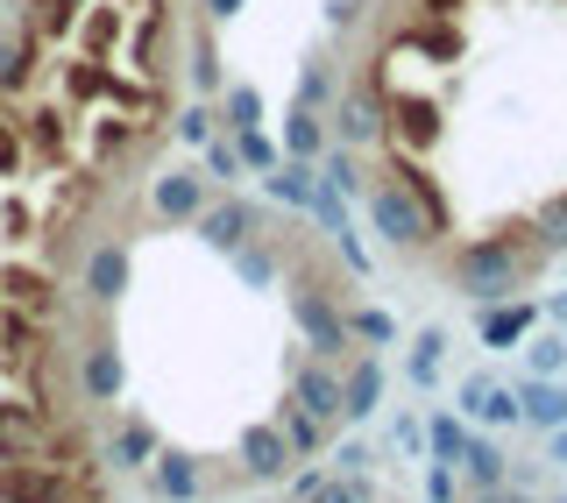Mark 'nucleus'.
I'll return each instance as SVG.
<instances>
[{
    "instance_id": "obj_50",
    "label": "nucleus",
    "mask_w": 567,
    "mask_h": 503,
    "mask_svg": "<svg viewBox=\"0 0 567 503\" xmlns=\"http://www.w3.org/2000/svg\"><path fill=\"white\" fill-rule=\"evenodd\" d=\"M22 171V135H14V121H0V177Z\"/></svg>"
},
{
    "instance_id": "obj_30",
    "label": "nucleus",
    "mask_w": 567,
    "mask_h": 503,
    "mask_svg": "<svg viewBox=\"0 0 567 503\" xmlns=\"http://www.w3.org/2000/svg\"><path fill=\"white\" fill-rule=\"evenodd\" d=\"M319 164H327V185L333 192H341V199L354 206V199H362V192L369 185H377V177H369V164H362V150H348V142H333V150L327 156H319Z\"/></svg>"
},
{
    "instance_id": "obj_11",
    "label": "nucleus",
    "mask_w": 567,
    "mask_h": 503,
    "mask_svg": "<svg viewBox=\"0 0 567 503\" xmlns=\"http://www.w3.org/2000/svg\"><path fill=\"white\" fill-rule=\"evenodd\" d=\"M454 411H461L468 425H525V419H518V390L496 383V376H461Z\"/></svg>"
},
{
    "instance_id": "obj_5",
    "label": "nucleus",
    "mask_w": 567,
    "mask_h": 503,
    "mask_svg": "<svg viewBox=\"0 0 567 503\" xmlns=\"http://www.w3.org/2000/svg\"><path fill=\"white\" fill-rule=\"evenodd\" d=\"M0 503H79L71 475L43 454H22V461H0Z\"/></svg>"
},
{
    "instance_id": "obj_20",
    "label": "nucleus",
    "mask_w": 567,
    "mask_h": 503,
    "mask_svg": "<svg viewBox=\"0 0 567 503\" xmlns=\"http://www.w3.org/2000/svg\"><path fill=\"white\" fill-rule=\"evenodd\" d=\"M64 93H71V100H121V106H135V100H142L128 79H114V64H106V58H79V64H64Z\"/></svg>"
},
{
    "instance_id": "obj_1",
    "label": "nucleus",
    "mask_w": 567,
    "mask_h": 503,
    "mask_svg": "<svg viewBox=\"0 0 567 503\" xmlns=\"http://www.w3.org/2000/svg\"><path fill=\"white\" fill-rule=\"evenodd\" d=\"M525 269H532V248L518 242V227H504V235H475V242L454 248V291L475 298V305L518 298Z\"/></svg>"
},
{
    "instance_id": "obj_46",
    "label": "nucleus",
    "mask_w": 567,
    "mask_h": 503,
    "mask_svg": "<svg viewBox=\"0 0 567 503\" xmlns=\"http://www.w3.org/2000/svg\"><path fill=\"white\" fill-rule=\"evenodd\" d=\"M306 213L319 220V235H341V227L354 220V213H348V199H341V192L327 185V177H319V185H312V206H306Z\"/></svg>"
},
{
    "instance_id": "obj_22",
    "label": "nucleus",
    "mask_w": 567,
    "mask_h": 503,
    "mask_svg": "<svg viewBox=\"0 0 567 503\" xmlns=\"http://www.w3.org/2000/svg\"><path fill=\"white\" fill-rule=\"evenodd\" d=\"M277 142H284V156H298V164H319V156L333 150V129H327V114H312V106H291Z\"/></svg>"
},
{
    "instance_id": "obj_31",
    "label": "nucleus",
    "mask_w": 567,
    "mask_h": 503,
    "mask_svg": "<svg viewBox=\"0 0 567 503\" xmlns=\"http://www.w3.org/2000/svg\"><path fill=\"white\" fill-rule=\"evenodd\" d=\"M440 362H447V327H419V333H412V355H404V376H412V390H433Z\"/></svg>"
},
{
    "instance_id": "obj_48",
    "label": "nucleus",
    "mask_w": 567,
    "mask_h": 503,
    "mask_svg": "<svg viewBox=\"0 0 567 503\" xmlns=\"http://www.w3.org/2000/svg\"><path fill=\"white\" fill-rule=\"evenodd\" d=\"M461 496V469L454 461H425V503H454Z\"/></svg>"
},
{
    "instance_id": "obj_32",
    "label": "nucleus",
    "mask_w": 567,
    "mask_h": 503,
    "mask_svg": "<svg viewBox=\"0 0 567 503\" xmlns=\"http://www.w3.org/2000/svg\"><path fill=\"white\" fill-rule=\"evenodd\" d=\"M525 376H567V327L546 319V333H525Z\"/></svg>"
},
{
    "instance_id": "obj_42",
    "label": "nucleus",
    "mask_w": 567,
    "mask_h": 503,
    "mask_svg": "<svg viewBox=\"0 0 567 503\" xmlns=\"http://www.w3.org/2000/svg\"><path fill=\"white\" fill-rule=\"evenodd\" d=\"M85 14V0H29V29L35 35H71Z\"/></svg>"
},
{
    "instance_id": "obj_17",
    "label": "nucleus",
    "mask_w": 567,
    "mask_h": 503,
    "mask_svg": "<svg viewBox=\"0 0 567 503\" xmlns=\"http://www.w3.org/2000/svg\"><path fill=\"white\" fill-rule=\"evenodd\" d=\"M390 177H398L404 192L425 206V220L440 227V235H454V213H447V192H440V177L425 171V156H412V150H390Z\"/></svg>"
},
{
    "instance_id": "obj_39",
    "label": "nucleus",
    "mask_w": 567,
    "mask_h": 503,
    "mask_svg": "<svg viewBox=\"0 0 567 503\" xmlns=\"http://www.w3.org/2000/svg\"><path fill=\"white\" fill-rule=\"evenodd\" d=\"M532 235H539L546 256H567V192L539 199V213H532Z\"/></svg>"
},
{
    "instance_id": "obj_10",
    "label": "nucleus",
    "mask_w": 567,
    "mask_h": 503,
    "mask_svg": "<svg viewBox=\"0 0 567 503\" xmlns=\"http://www.w3.org/2000/svg\"><path fill=\"white\" fill-rule=\"evenodd\" d=\"M192 227H199V242L213 256H235V248L262 227V213H256V199H206V213Z\"/></svg>"
},
{
    "instance_id": "obj_6",
    "label": "nucleus",
    "mask_w": 567,
    "mask_h": 503,
    "mask_svg": "<svg viewBox=\"0 0 567 503\" xmlns=\"http://www.w3.org/2000/svg\"><path fill=\"white\" fill-rule=\"evenodd\" d=\"M333 142H348V150H383V79L354 85V93H341V106H333Z\"/></svg>"
},
{
    "instance_id": "obj_29",
    "label": "nucleus",
    "mask_w": 567,
    "mask_h": 503,
    "mask_svg": "<svg viewBox=\"0 0 567 503\" xmlns=\"http://www.w3.org/2000/svg\"><path fill=\"white\" fill-rule=\"evenodd\" d=\"M277 433H284V446H291L298 461H312L319 446H327V433H333V425H327V419H312V411H298L291 398H284V404H277Z\"/></svg>"
},
{
    "instance_id": "obj_18",
    "label": "nucleus",
    "mask_w": 567,
    "mask_h": 503,
    "mask_svg": "<svg viewBox=\"0 0 567 503\" xmlns=\"http://www.w3.org/2000/svg\"><path fill=\"white\" fill-rule=\"evenodd\" d=\"M150 496H164V503H199L206 496V469L192 454H177V446H156V461H150Z\"/></svg>"
},
{
    "instance_id": "obj_16",
    "label": "nucleus",
    "mask_w": 567,
    "mask_h": 503,
    "mask_svg": "<svg viewBox=\"0 0 567 503\" xmlns=\"http://www.w3.org/2000/svg\"><path fill=\"white\" fill-rule=\"evenodd\" d=\"M235 461H241V475H248V482H284V475H291V461H298V454L284 446L277 419H270V425H248V433H241Z\"/></svg>"
},
{
    "instance_id": "obj_27",
    "label": "nucleus",
    "mask_w": 567,
    "mask_h": 503,
    "mask_svg": "<svg viewBox=\"0 0 567 503\" xmlns=\"http://www.w3.org/2000/svg\"><path fill=\"white\" fill-rule=\"evenodd\" d=\"M0 298H8V305H22V312H35V319H50V312H58V284H50L43 269H22V263H14V269H0Z\"/></svg>"
},
{
    "instance_id": "obj_23",
    "label": "nucleus",
    "mask_w": 567,
    "mask_h": 503,
    "mask_svg": "<svg viewBox=\"0 0 567 503\" xmlns=\"http://www.w3.org/2000/svg\"><path fill=\"white\" fill-rule=\"evenodd\" d=\"M227 263H235L241 291H277V284H284V248H277V242H262V235H248Z\"/></svg>"
},
{
    "instance_id": "obj_55",
    "label": "nucleus",
    "mask_w": 567,
    "mask_h": 503,
    "mask_svg": "<svg viewBox=\"0 0 567 503\" xmlns=\"http://www.w3.org/2000/svg\"><path fill=\"white\" fill-rule=\"evenodd\" d=\"M199 8H206V22H235L248 0H199Z\"/></svg>"
},
{
    "instance_id": "obj_44",
    "label": "nucleus",
    "mask_w": 567,
    "mask_h": 503,
    "mask_svg": "<svg viewBox=\"0 0 567 503\" xmlns=\"http://www.w3.org/2000/svg\"><path fill=\"white\" fill-rule=\"evenodd\" d=\"M291 106H312V114H327V106H333V64H306V71H298V85H291Z\"/></svg>"
},
{
    "instance_id": "obj_19",
    "label": "nucleus",
    "mask_w": 567,
    "mask_h": 503,
    "mask_svg": "<svg viewBox=\"0 0 567 503\" xmlns=\"http://www.w3.org/2000/svg\"><path fill=\"white\" fill-rule=\"evenodd\" d=\"M518 419L539 425V433H554V425H567V383L560 376H518Z\"/></svg>"
},
{
    "instance_id": "obj_25",
    "label": "nucleus",
    "mask_w": 567,
    "mask_h": 503,
    "mask_svg": "<svg viewBox=\"0 0 567 503\" xmlns=\"http://www.w3.org/2000/svg\"><path fill=\"white\" fill-rule=\"evenodd\" d=\"M312 185H319V164H298V156H284L277 171H262V199H277L284 213H306Z\"/></svg>"
},
{
    "instance_id": "obj_54",
    "label": "nucleus",
    "mask_w": 567,
    "mask_h": 503,
    "mask_svg": "<svg viewBox=\"0 0 567 503\" xmlns=\"http://www.w3.org/2000/svg\"><path fill=\"white\" fill-rule=\"evenodd\" d=\"M546 469H567V425L546 433Z\"/></svg>"
},
{
    "instance_id": "obj_9",
    "label": "nucleus",
    "mask_w": 567,
    "mask_h": 503,
    "mask_svg": "<svg viewBox=\"0 0 567 503\" xmlns=\"http://www.w3.org/2000/svg\"><path fill=\"white\" fill-rule=\"evenodd\" d=\"M383 383H390V376H383V355L362 348L341 369V425H369V419H377V411H383Z\"/></svg>"
},
{
    "instance_id": "obj_13",
    "label": "nucleus",
    "mask_w": 567,
    "mask_h": 503,
    "mask_svg": "<svg viewBox=\"0 0 567 503\" xmlns=\"http://www.w3.org/2000/svg\"><path fill=\"white\" fill-rule=\"evenodd\" d=\"M121 390H128V362H121V340H93V348L79 355V398L85 404H114Z\"/></svg>"
},
{
    "instance_id": "obj_49",
    "label": "nucleus",
    "mask_w": 567,
    "mask_h": 503,
    "mask_svg": "<svg viewBox=\"0 0 567 503\" xmlns=\"http://www.w3.org/2000/svg\"><path fill=\"white\" fill-rule=\"evenodd\" d=\"M369 461H377L369 440H341V446H333V475H369Z\"/></svg>"
},
{
    "instance_id": "obj_24",
    "label": "nucleus",
    "mask_w": 567,
    "mask_h": 503,
    "mask_svg": "<svg viewBox=\"0 0 567 503\" xmlns=\"http://www.w3.org/2000/svg\"><path fill=\"white\" fill-rule=\"evenodd\" d=\"M156 425L150 419H128L114 440H106V469H121V475H150V461H156Z\"/></svg>"
},
{
    "instance_id": "obj_51",
    "label": "nucleus",
    "mask_w": 567,
    "mask_h": 503,
    "mask_svg": "<svg viewBox=\"0 0 567 503\" xmlns=\"http://www.w3.org/2000/svg\"><path fill=\"white\" fill-rule=\"evenodd\" d=\"M29 142L43 156H58V142H64V129H58V114H35V129H29Z\"/></svg>"
},
{
    "instance_id": "obj_52",
    "label": "nucleus",
    "mask_w": 567,
    "mask_h": 503,
    "mask_svg": "<svg viewBox=\"0 0 567 503\" xmlns=\"http://www.w3.org/2000/svg\"><path fill=\"white\" fill-rule=\"evenodd\" d=\"M128 142H135V129H128V121H100V156H121Z\"/></svg>"
},
{
    "instance_id": "obj_57",
    "label": "nucleus",
    "mask_w": 567,
    "mask_h": 503,
    "mask_svg": "<svg viewBox=\"0 0 567 503\" xmlns=\"http://www.w3.org/2000/svg\"><path fill=\"white\" fill-rule=\"evenodd\" d=\"M560 503H567V496H560Z\"/></svg>"
},
{
    "instance_id": "obj_26",
    "label": "nucleus",
    "mask_w": 567,
    "mask_h": 503,
    "mask_svg": "<svg viewBox=\"0 0 567 503\" xmlns=\"http://www.w3.org/2000/svg\"><path fill=\"white\" fill-rule=\"evenodd\" d=\"M454 469H461V482H468V490H496V482H511V454H504L489 433H468V446H461Z\"/></svg>"
},
{
    "instance_id": "obj_34",
    "label": "nucleus",
    "mask_w": 567,
    "mask_h": 503,
    "mask_svg": "<svg viewBox=\"0 0 567 503\" xmlns=\"http://www.w3.org/2000/svg\"><path fill=\"white\" fill-rule=\"evenodd\" d=\"M348 333H354V348H398V319L383 312V305H348Z\"/></svg>"
},
{
    "instance_id": "obj_28",
    "label": "nucleus",
    "mask_w": 567,
    "mask_h": 503,
    "mask_svg": "<svg viewBox=\"0 0 567 503\" xmlns=\"http://www.w3.org/2000/svg\"><path fill=\"white\" fill-rule=\"evenodd\" d=\"M291 490H298V503H369L362 475H327V469H298Z\"/></svg>"
},
{
    "instance_id": "obj_8",
    "label": "nucleus",
    "mask_w": 567,
    "mask_h": 503,
    "mask_svg": "<svg viewBox=\"0 0 567 503\" xmlns=\"http://www.w3.org/2000/svg\"><path fill=\"white\" fill-rule=\"evenodd\" d=\"M79 284H85V298H93V305H121V298H128V284H135L128 242H93V248H85Z\"/></svg>"
},
{
    "instance_id": "obj_14",
    "label": "nucleus",
    "mask_w": 567,
    "mask_h": 503,
    "mask_svg": "<svg viewBox=\"0 0 567 503\" xmlns=\"http://www.w3.org/2000/svg\"><path fill=\"white\" fill-rule=\"evenodd\" d=\"M532 327H539V305H525V298L475 305V340H483V348H525Z\"/></svg>"
},
{
    "instance_id": "obj_2",
    "label": "nucleus",
    "mask_w": 567,
    "mask_h": 503,
    "mask_svg": "<svg viewBox=\"0 0 567 503\" xmlns=\"http://www.w3.org/2000/svg\"><path fill=\"white\" fill-rule=\"evenodd\" d=\"M291 327L306 333V348L327 355V362H341V355L354 348V333H348V298H341V284H333L327 269H306V263L291 269Z\"/></svg>"
},
{
    "instance_id": "obj_33",
    "label": "nucleus",
    "mask_w": 567,
    "mask_h": 503,
    "mask_svg": "<svg viewBox=\"0 0 567 503\" xmlns=\"http://www.w3.org/2000/svg\"><path fill=\"white\" fill-rule=\"evenodd\" d=\"M468 433H475V425L461 419V411H433V419H425V461H461Z\"/></svg>"
},
{
    "instance_id": "obj_36",
    "label": "nucleus",
    "mask_w": 567,
    "mask_h": 503,
    "mask_svg": "<svg viewBox=\"0 0 567 503\" xmlns=\"http://www.w3.org/2000/svg\"><path fill=\"white\" fill-rule=\"evenodd\" d=\"M185 79H192V93H199V100H220V93H227L220 43H213V35H199V43H192V64H185Z\"/></svg>"
},
{
    "instance_id": "obj_35",
    "label": "nucleus",
    "mask_w": 567,
    "mask_h": 503,
    "mask_svg": "<svg viewBox=\"0 0 567 503\" xmlns=\"http://www.w3.org/2000/svg\"><path fill=\"white\" fill-rule=\"evenodd\" d=\"M121 29H128V14H121V8H93V14H79V43H85V58H114Z\"/></svg>"
},
{
    "instance_id": "obj_41",
    "label": "nucleus",
    "mask_w": 567,
    "mask_h": 503,
    "mask_svg": "<svg viewBox=\"0 0 567 503\" xmlns=\"http://www.w3.org/2000/svg\"><path fill=\"white\" fill-rule=\"evenodd\" d=\"M262 121V85H227L220 93V129L235 135V129H256Z\"/></svg>"
},
{
    "instance_id": "obj_3",
    "label": "nucleus",
    "mask_w": 567,
    "mask_h": 503,
    "mask_svg": "<svg viewBox=\"0 0 567 503\" xmlns=\"http://www.w3.org/2000/svg\"><path fill=\"white\" fill-rule=\"evenodd\" d=\"M354 206L369 213L377 242H383V248H398V256H419V248H433V242H440V227L425 220V206H419L412 192L398 185V177H377V185H369Z\"/></svg>"
},
{
    "instance_id": "obj_56",
    "label": "nucleus",
    "mask_w": 567,
    "mask_h": 503,
    "mask_svg": "<svg viewBox=\"0 0 567 503\" xmlns=\"http://www.w3.org/2000/svg\"><path fill=\"white\" fill-rule=\"evenodd\" d=\"M546 319H554V327H567V291H554V298H546Z\"/></svg>"
},
{
    "instance_id": "obj_15",
    "label": "nucleus",
    "mask_w": 567,
    "mask_h": 503,
    "mask_svg": "<svg viewBox=\"0 0 567 503\" xmlns=\"http://www.w3.org/2000/svg\"><path fill=\"white\" fill-rule=\"evenodd\" d=\"M43 446H50V419H43V404H29V398H0V461L43 454Z\"/></svg>"
},
{
    "instance_id": "obj_12",
    "label": "nucleus",
    "mask_w": 567,
    "mask_h": 503,
    "mask_svg": "<svg viewBox=\"0 0 567 503\" xmlns=\"http://www.w3.org/2000/svg\"><path fill=\"white\" fill-rule=\"evenodd\" d=\"M291 404L312 411V419L341 425V369L327 362V355H306V362L291 369Z\"/></svg>"
},
{
    "instance_id": "obj_38",
    "label": "nucleus",
    "mask_w": 567,
    "mask_h": 503,
    "mask_svg": "<svg viewBox=\"0 0 567 503\" xmlns=\"http://www.w3.org/2000/svg\"><path fill=\"white\" fill-rule=\"evenodd\" d=\"M235 150H241L248 177H262V171H277V164H284V142L262 129V121H256V129H235Z\"/></svg>"
},
{
    "instance_id": "obj_7",
    "label": "nucleus",
    "mask_w": 567,
    "mask_h": 503,
    "mask_svg": "<svg viewBox=\"0 0 567 503\" xmlns=\"http://www.w3.org/2000/svg\"><path fill=\"white\" fill-rule=\"evenodd\" d=\"M206 185H213L206 171H156L150 177V213L164 227H192L206 213Z\"/></svg>"
},
{
    "instance_id": "obj_40",
    "label": "nucleus",
    "mask_w": 567,
    "mask_h": 503,
    "mask_svg": "<svg viewBox=\"0 0 567 503\" xmlns=\"http://www.w3.org/2000/svg\"><path fill=\"white\" fill-rule=\"evenodd\" d=\"M171 135H177V142H185V150H199V142H206V135H220V100H192V106H185V114H177V121H171Z\"/></svg>"
},
{
    "instance_id": "obj_43",
    "label": "nucleus",
    "mask_w": 567,
    "mask_h": 503,
    "mask_svg": "<svg viewBox=\"0 0 567 503\" xmlns=\"http://www.w3.org/2000/svg\"><path fill=\"white\" fill-rule=\"evenodd\" d=\"M412 43L425 50V58H461V50H468V35H461V22H454V14H440V22H425V29H412Z\"/></svg>"
},
{
    "instance_id": "obj_21",
    "label": "nucleus",
    "mask_w": 567,
    "mask_h": 503,
    "mask_svg": "<svg viewBox=\"0 0 567 503\" xmlns=\"http://www.w3.org/2000/svg\"><path fill=\"white\" fill-rule=\"evenodd\" d=\"M35 64H43V35H35V29H14V35H0V100L29 93Z\"/></svg>"
},
{
    "instance_id": "obj_47",
    "label": "nucleus",
    "mask_w": 567,
    "mask_h": 503,
    "mask_svg": "<svg viewBox=\"0 0 567 503\" xmlns=\"http://www.w3.org/2000/svg\"><path fill=\"white\" fill-rule=\"evenodd\" d=\"M327 242H333V256L348 263V277H369V269H377V256H369V248H362V235H354V220L341 227V235H327Z\"/></svg>"
},
{
    "instance_id": "obj_4",
    "label": "nucleus",
    "mask_w": 567,
    "mask_h": 503,
    "mask_svg": "<svg viewBox=\"0 0 567 503\" xmlns=\"http://www.w3.org/2000/svg\"><path fill=\"white\" fill-rule=\"evenodd\" d=\"M440 135H447V114H440V100H425V93H383V150H412V156H425Z\"/></svg>"
},
{
    "instance_id": "obj_45",
    "label": "nucleus",
    "mask_w": 567,
    "mask_h": 503,
    "mask_svg": "<svg viewBox=\"0 0 567 503\" xmlns=\"http://www.w3.org/2000/svg\"><path fill=\"white\" fill-rule=\"evenodd\" d=\"M164 22H171L164 8H150V14L135 22V50H128V58H135L142 79H150V71H164V64H156V50H164Z\"/></svg>"
},
{
    "instance_id": "obj_53",
    "label": "nucleus",
    "mask_w": 567,
    "mask_h": 503,
    "mask_svg": "<svg viewBox=\"0 0 567 503\" xmlns=\"http://www.w3.org/2000/svg\"><path fill=\"white\" fill-rule=\"evenodd\" d=\"M362 22V8H354V0H327V29H354Z\"/></svg>"
},
{
    "instance_id": "obj_37",
    "label": "nucleus",
    "mask_w": 567,
    "mask_h": 503,
    "mask_svg": "<svg viewBox=\"0 0 567 503\" xmlns=\"http://www.w3.org/2000/svg\"><path fill=\"white\" fill-rule=\"evenodd\" d=\"M199 156H206V177H213V185H241V177H248V164H241V150H235V135H206L199 142Z\"/></svg>"
}]
</instances>
